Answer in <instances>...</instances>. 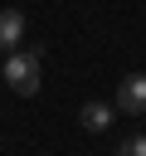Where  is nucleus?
Here are the masks:
<instances>
[{
    "instance_id": "3",
    "label": "nucleus",
    "mask_w": 146,
    "mask_h": 156,
    "mask_svg": "<svg viewBox=\"0 0 146 156\" xmlns=\"http://www.w3.org/2000/svg\"><path fill=\"white\" fill-rule=\"evenodd\" d=\"M19 39H24V15L19 10H0V49L10 54Z\"/></svg>"
},
{
    "instance_id": "4",
    "label": "nucleus",
    "mask_w": 146,
    "mask_h": 156,
    "mask_svg": "<svg viewBox=\"0 0 146 156\" xmlns=\"http://www.w3.org/2000/svg\"><path fill=\"white\" fill-rule=\"evenodd\" d=\"M83 127H88V132H107V127H112V107H107V102H88V107H83Z\"/></svg>"
},
{
    "instance_id": "5",
    "label": "nucleus",
    "mask_w": 146,
    "mask_h": 156,
    "mask_svg": "<svg viewBox=\"0 0 146 156\" xmlns=\"http://www.w3.org/2000/svg\"><path fill=\"white\" fill-rule=\"evenodd\" d=\"M117 156H146V136H127L117 146Z\"/></svg>"
},
{
    "instance_id": "1",
    "label": "nucleus",
    "mask_w": 146,
    "mask_h": 156,
    "mask_svg": "<svg viewBox=\"0 0 146 156\" xmlns=\"http://www.w3.org/2000/svg\"><path fill=\"white\" fill-rule=\"evenodd\" d=\"M39 68H44V54L39 49H10L5 54V83H10V93L34 98L39 93Z\"/></svg>"
},
{
    "instance_id": "2",
    "label": "nucleus",
    "mask_w": 146,
    "mask_h": 156,
    "mask_svg": "<svg viewBox=\"0 0 146 156\" xmlns=\"http://www.w3.org/2000/svg\"><path fill=\"white\" fill-rule=\"evenodd\" d=\"M117 112L146 117V73H127V78L117 83Z\"/></svg>"
}]
</instances>
